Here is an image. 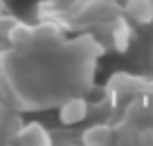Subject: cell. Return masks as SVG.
<instances>
[{
  "mask_svg": "<svg viewBox=\"0 0 153 146\" xmlns=\"http://www.w3.org/2000/svg\"><path fill=\"white\" fill-rule=\"evenodd\" d=\"M124 9L128 14V18L137 25L153 23V0H126Z\"/></svg>",
  "mask_w": 153,
  "mask_h": 146,
  "instance_id": "cell-2",
  "label": "cell"
},
{
  "mask_svg": "<svg viewBox=\"0 0 153 146\" xmlns=\"http://www.w3.org/2000/svg\"><path fill=\"white\" fill-rule=\"evenodd\" d=\"M7 43L14 45V47H25V45H29V43H34V27L14 20L9 32H7Z\"/></svg>",
  "mask_w": 153,
  "mask_h": 146,
  "instance_id": "cell-5",
  "label": "cell"
},
{
  "mask_svg": "<svg viewBox=\"0 0 153 146\" xmlns=\"http://www.w3.org/2000/svg\"><path fill=\"white\" fill-rule=\"evenodd\" d=\"M140 142H153V128H146V130H142V135H140Z\"/></svg>",
  "mask_w": 153,
  "mask_h": 146,
  "instance_id": "cell-8",
  "label": "cell"
},
{
  "mask_svg": "<svg viewBox=\"0 0 153 146\" xmlns=\"http://www.w3.org/2000/svg\"><path fill=\"white\" fill-rule=\"evenodd\" d=\"M16 18H9V16H0V47L7 43V32H9L11 23H14Z\"/></svg>",
  "mask_w": 153,
  "mask_h": 146,
  "instance_id": "cell-7",
  "label": "cell"
},
{
  "mask_svg": "<svg viewBox=\"0 0 153 146\" xmlns=\"http://www.w3.org/2000/svg\"><path fill=\"white\" fill-rule=\"evenodd\" d=\"M81 142H83V144H92V146L108 144V142H113V128H110V126H101V124L90 126L88 130H83Z\"/></svg>",
  "mask_w": 153,
  "mask_h": 146,
  "instance_id": "cell-6",
  "label": "cell"
},
{
  "mask_svg": "<svg viewBox=\"0 0 153 146\" xmlns=\"http://www.w3.org/2000/svg\"><path fill=\"white\" fill-rule=\"evenodd\" d=\"M88 117V101L83 97H70L59 106V122L65 126L81 124Z\"/></svg>",
  "mask_w": 153,
  "mask_h": 146,
  "instance_id": "cell-1",
  "label": "cell"
},
{
  "mask_svg": "<svg viewBox=\"0 0 153 146\" xmlns=\"http://www.w3.org/2000/svg\"><path fill=\"white\" fill-rule=\"evenodd\" d=\"M11 142H18V144H48L50 135L43 130L41 124L34 122V124H27V126H20Z\"/></svg>",
  "mask_w": 153,
  "mask_h": 146,
  "instance_id": "cell-3",
  "label": "cell"
},
{
  "mask_svg": "<svg viewBox=\"0 0 153 146\" xmlns=\"http://www.w3.org/2000/svg\"><path fill=\"white\" fill-rule=\"evenodd\" d=\"M20 126H23V122H20L18 115H14L9 108L0 106V142H11Z\"/></svg>",
  "mask_w": 153,
  "mask_h": 146,
  "instance_id": "cell-4",
  "label": "cell"
}]
</instances>
